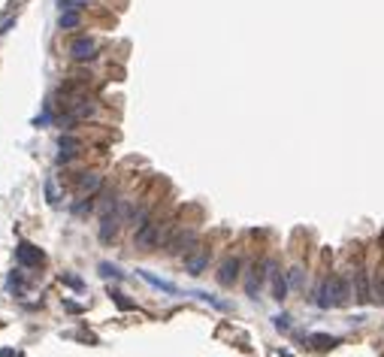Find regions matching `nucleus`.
Instances as JSON below:
<instances>
[{
    "label": "nucleus",
    "mask_w": 384,
    "mask_h": 357,
    "mask_svg": "<svg viewBox=\"0 0 384 357\" xmlns=\"http://www.w3.org/2000/svg\"><path fill=\"white\" fill-rule=\"evenodd\" d=\"M239 269H242V260L239 258H227L224 263H221V269H218V285L230 288V285L239 279Z\"/></svg>",
    "instance_id": "nucleus-4"
},
{
    "label": "nucleus",
    "mask_w": 384,
    "mask_h": 357,
    "mask_svg": "<svg viewBox=\"0 0 384 357\" xmlns=\"http://www.w3.org/2000/svg\"><path fill=\"white\" fill-rule=\"evenodd\" d=\"M272 321H275V330H282V333H288V330H290V318H288V315H275Z\"/></svg>",
    "instance_id": "nucleus-25"
},
{
    "label": "nucleus",
    "mask_w": 384,
    "mask_h": 357,
    "mask_svg": "<svg viewBox=\"0 0 384 357\" xmlns=\"http://www.w3.org/2000/svg\"><path fill=\"white\" fill-rule=\"evenodd\" d=\"M327 297H330V309L333 306H348V300H351V285L342 279V276H330L327 279Z\"/></svg>",
    "instance_id": "nucleus-1"
},
{
    "label": "nucleus",
    "mask_w": 384,
    "mask_h": 357,
    "mask_svg": "<svg viewBox=\"0 0 384 357\" xmlns=\"http://www.w3.org/2000/svg\"><path fill=\"white\" fill-rule=\"evenodd\" d=\"M266 279L272 282V300H279V303L288 300V288L290 285H288V276L279 272V263H272V260L266 263Z\"/></svg>",
    "instance_id": "nucleus-3"
},
{
    "label": "nucleus",
    "mask_w": 384,
    "mask_h": 357,
    "mask_svg": "<svg viewBox=\"0 0 384 357\" xmlns=\"http://www.w3.org/2000/svg\"><path fill=\"white\" fill-rule=\"evenodd\" d=\"M266 263H254L251 266V272H248V279H245V293L251 297V300H257V293H260V285H263V279H266Z\"/></svg>",
    "instance_id": "nucleus-6"
},
{
    "label": "nucleus",
    "mask_w": 384,
    "mask_h": 357,
    "mask_svg": "<svg viewBox=\"0 0 384 357\" xmlns=\"http://www.w3.org/2000/svg\"><path fill=\"white\" fill-rule=\"evenodd\" d=\"M354 300H357L360 306H366V303L372 300V288H369L366 272H357V276H354Z\"/></svg>",
    "instance_id": "nucleus-8"
},
{
    "label": "nucleus",
    "mask_w": 384,
    "mask_h": 357,
    "mask_svg": "<svg viewBox=\"0 0 384 357\" xmlns=\"http://www.w3.org/2000/svg\"><path fill=\"white\" fill-rule=\"evenodd\" d=\"M64 309H67V312H82V306H79V303H73V300H64Z\"/></svg>",
    "instance_id": "nucleus-28"
},
{
    "label": "nucleus",
    "mask_w": 384,
    "mask_h": 357,
    "mask_svg": "<svg viewBox=\"0 0 384 357\" xmlns=\"http://www.w3.org/2000/svg\"><path fill=\"white\" fill-rule=\"evenodd\" d=\"M100 276H103V279H124V272H121L115 263H100Z\"/></svg>",
    "instance_id": "nucleus-18"
},
{
    "label": "nucleus",
    "mask_w": 384,
    "mask_h": 357,
    "mask_svg": "<svg viewBox=\"0 0 384 357\" xmlns=\"http://www.w3.org/2000/svg\"><path fill=\"white\" fill-rule=\"evenodd\" d=\"M85 115H94V103L91 100H79L76 109H73V118H85Z\"/></svg>",
    "instance_id": "nucleus-16"
},
{
    "label": "nucleus",
    "mask_w": 384,
    "mask_h": 357,
    "mask_svg": "<svg viewBox=\"0 0 384 357\" xmlns=\"http://www.w3.org/2000/svg\"><path fill=\"white\" fill-rule=\"evenodd\" d=\"M288 285L290 288H300V285H303V269H300V266L288 269Z\"/></svg>",
    "instance_id": "nucleus-21"
},
{
    "label": "nucleus",
    "mask_w": 384,
    "mask_h": 357,
    "mask_svg": "<svg viewBox=\"0 0 384 357\" xmlns=\"http://www.w3.org/2000/svg\"><path fill=\"white\" fill-rule=\"evenodd\" d=\"M109 293H112V300H115V303H118L121 309H133V303H127V300H124V293H118V291H115V288H112V291H109Z\"/></svg>",
    "instance_id": "nucleus-26"
},
{
    "label": "nucleus",
    "mask_w": 384,
    "mask_h": 357,
    "mask_svg": "<svg viewBox=\"0 0 384 357\" xmlns=\"http://www.w3.org/2000/svg\"><path fill=\"white\" fill-rule=\"evenodd\" d=\"M61 282H64L67 288H73V291H85V282H82L79 276H70V272H64V276H61Z\"/></svg>",
    "instance_id": "nucleus-19"
},
{
    "label": "nucleus",
    "mask_w": 384,
    "mask_h": 357,
    "mask_svg": "<svg viewBox=\"0 0 384 357\" xmlns=\"http://www.w3.org/2000/svg\"><path fill=\"white\" fill-rule=\"evenodd\" d=\"M312 303H315L318 309H330V297H327V279H324L318 288H315V293H312Z\"/></svg>",
    "instance_id": "nucleus-15"
},
{
    "label": "nucleus",
    "mask_w": 384,
    "mask_h": 357,
    "mask_svg": "<svg viewBox=\"0 0 384 357\" xmlns=\"http://www.w3.org/2000/svg\"><path fill=\"white\" fill-rule=\"evenodd\" d=\"M42 248H36L31 242H18V248H15V263L22 266V269H33V266H42Z\"/></svg>",
    "instance_id": "nucleus-2"
},
{
    "label": "nucleus",
    "mask_w": 384,
    "mask_h": 357,
    "mask_svg": "<svg viewBox=\"0 0 384 357\" xmlns=\"http://www.w3.org/2000/svg\"><path fill=\"white\" fill-rule=\"evenodd\" d=\"M46 197H49V203H52V206H58V188H55V182H52V179L46 182Z\"/></svg>",
    "instance_id": "nucleus-24"
},
{
    "label": "nucleus",
    "mask_w": 384,
    "mask_h": 357,
    "mask_svg": "<svg viewBox=\"0 0 384 357\" xmlns=\"http://www.w3.org/2000/svg\"><path fill=\"white\" fill-rule=\"evenodd\" d=\"M136 272H139V276H142V279H145L152 288H158V291H163V293H182V288H179V285H173V282H163V279H158V276H155V272H148V269H136Z\"/></svg>",
    "instance_id": "nucleus-9"
},
{
    "label": "nucleus",
    "mask_w": 384,
    "mask_h": 357,
    "mask_svg": "<svg viewBox=\"0 0 384 357\" xmlns=\"http://www.w3.org/2000/svg\"><path fill=\"white\" fill-rule=\"evenodd\" d=\"M6 285H9V291H15V293H22V288H25V282H22V276H18V272H9Z\"/></svg>",
    "instance_id": "nucleus-22"
},
{
    "label": "nucleus",
    "mask_w": 384,
    "mask_h": 357,
    "mask_svg": "<svg viewBox=\"0 0 384 357\" xmlns=\"http://www.w3.org/2000/svg\"><path fill=\"white\" fill-rule=\"evenodd\" d=\"M194 242H197V233H194V230H182V233L169 242V251H176V255H179V251H188Z\"/></svg>",
    "instance_id": "nucleus-11"
},
{
    "label": "nucleus",
    "mask_w": 384,
    "mask_h": 357,
    "mask_svg": "<svg viewBox=\"0 0 384 357\" xmlns=\"http://www.w3.org/2000/svg\"><path fill=\"white\" fill-rule=\"evenodd\" d=\"M70 55H73V61H91V58L97 55L94 39H88V36H79V39L70 46Z\"/></svg>",
    "instance_id": "nucleus-5"
},
{
    "label": "nucleus",
    "mask_w": 384,
    "mask_h": 357,
    "mask_svg": "<svg viewBox=\"0 0 384 357\" xmlns=\"http://www.w3.org/2000/svg\"><path fill=\"white\" fill-rule=\"evenodd\" d=\"M76 3H79V6H82V3H88V0H76Z\"/></svg>",
    "instance_id": "nucleus-29"
},
{
    "label": "nucleus",
    "mask_w": 384,
    "mask_h": 357,
    "mask_svg": "<svg viewBox=\"0 0 384 357\" xmlns=\"http://www.w3.org/2000/svg\"><path fill=\"white\" fill-rule=\"evenodd\" d=\"M58 145H61V152H76V149H79V142H76V139H73L70 133H61Z\"/></svg>",
    "instance_id": "nucleus-20"
},
{
    "label": "nucleus",
    "mask_w": 384,
    "mask_h": 357,
    "mask_svg": "<svg viewBox=\"0 0 384 357\" xmlns=\"http://www.w3.org/2000/svg\"><path fill=\"white\" fill-rule=\"evenodd\" d=\"M312 348H333V345H339V339L336 336H324V333H315V336H309L306 339Z\"/></svg>",
    "instance_id": "nucleus-14"
},
{
    "label": "nucleus",
    "mask_w": 384,
    "mask_h": 357,
    "mask_svg": "<svg viewBox=\"0 0 384 357\" xmlns=\"http://www.w3.org/2000/svg\"><path fill=\"white\" fill-rule=\"evenodd\" d=\"M76 25H79V12H76V9H64V12H61V28L70 31V28H76Z\"/></svg>",
    "instance_id": "nucleus-17"
},
{
    "label": "nucleus",
    "mask_w": 384,
    "mask_h": 357,
    "mask_svg": "<svg viewBox=\"0 0 384 357\" xmlns=\"http://www.w3.org/2000/svg\"><path fill=\"white\" fill-rule=\"evenodd\" d=\"M100 185H103V176H97V173H82L79 176V188L88 191V194H94Z\"/></svg>",
    "instance_id": "nucleus-13"
},
{
    "label": "nucleus",
    "mask_w": 384,
    "mask_h": 357,
    "mask_svg": "<svg viewBox=\"0 0 384 357\" xmlns=\"http://www.w3.org/2000/svg\"><path fill=\"white\" fill-rule=\"evenodd\" d=\"M118 221H121V215H118V212H112V215L106 212V215H103V221H100V239H103V242H109V239L115 236Z\"/></svg>",
    "instance_id": "nucleus-10"
},
{
    "label": "nucleus",
    "mask_w": 384,
    "mask_h": 357,
    "mask_svg": "<svg viewBox=\"0 0 384 357\" xmlns=\"http://www.w3.org/2000/svg\"><path fill=\"white\" fill-rule=\"evenodd\" d=\"M91 206H94V203H91V197H88V200H82V203H73L70 209H73V215H85V212H91Z\"/></svg>",
    "instance_id": "nucleus-23"
},
{
    "label": "nucleus",
    "mask_w": 384,
    "mask_h": 357,
    "mask_svg": "<svg viewBox=\"0 0 384 357\" xmlns=\"http://www.w3.org/2000/svg\"><path fill=\"white\" fill-rule=\"evenodd\" d=\"M158 239H160L158 224H152V221L139 224V230H136V245H139V248H148V245H155Z\"/></svg>",
    "instance_id": "nucleus-7"
},
{
    "label": "nucleus",
    "mask_w": 384,
    "mask_h": 357,
    "mask_svg": "<svg viewBox=\"0 0 384 357\" xmlns=\"http://www.w3.org/2000/svg\"><path fill=\"white\" fill-rule=\"evenodd\" d=\"M375 297L384 303V276H378V279H375Z\"/></svg>",
    "instance_id": "nucleus-27"
},
{
    "label": "nucleus",
    "mask_w": 384,
    "mask_h": 357,
    "mask_svg": "<svg viewBox=\"0 0 384 357\" xmlns=\"http://www.w3.org/2000/svg\"><path fill=\"white\" fill-rule=\"evenodd\" d=\"M206 266H209V251L191 255V258L185 260V269H188V276H200V272H203Z\"/></svg>",
    "instance_id": "nucleus-12"
}]
</instances>
